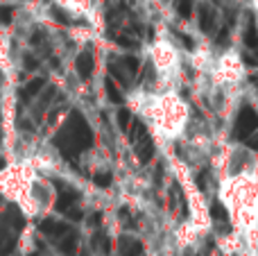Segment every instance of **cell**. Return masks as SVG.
Returning a JSON list of instances; mask_svg holds the SVG:
<instances>
[{"mask_svg":"<svg viewBox=\"0 0 258 256\" xmlns=\"http://www.w3.org/2000/svg\"><path fill=\"white\" fill-rule=\"evenodd\" d=\"M54 143L61 150V154L66 159L77 157L80 152L89 150L93 145V132L86 125V120L82 118V113L73 111L71 118L66 120V125L59 130V134L54 136Z\"/></svg>","mask_w":258,"mask_h":256,"instance_id":"obj_1","label":"cell"},{"mask_svg":"<svg viewBox=\"0 0 258 256\" xmlns=\"http://www.w3.org/2000/svg\"><path fill=\"white\" fill-rule=\"evenodd\" d=\"M254 132H258V113L254 109L245 107L240 111V116H238V125H236V134L238 136H251Z\"/></svg>","mask_w":258,"mask_h":256,"instance_id":"obj_2","label":"cell"},{"mask_svg":"<svg viewBox=\"0 0 258 256\" xmlns=\"http://www.w3.org/2000/svg\"><path fill=\"white\" fill-rule=\"evenodd\" d=\"M39 229L43 231L45 236H50V238H61V236L71 234V225H66V222H59V220H43L39 225Z\"/></svg>","mask_w":258,"mask_h":256,"instance_id":"obj_3","label":"cell"},{"mask_svg":"<svg viewBox=\"0 0 258 256\" xmlns=\"http://www.w3.org/2000/svg\"><path fill=\"white\" fill-rule=\"evenodd\" d=\"M134 148H136V154L143 163H147L152 159V154H154V143H152V139L147 136V132L134 139Z\"/></svg>","mask_w":258,"mask_h":256,"instance_id":"obj_4","label":"cell"},{"mask_svg":"<svg viewBox=\"0 0 258 256\" xmlns=\"http://www.w3.org/2000/svg\"><path fill=\"white\" fill-rule=\"evenodd\" d=\"M93 66H95V61H93V54L91 52H82L80 57H77V61H75L77 75H80L82 80H89L91 73H93Z\"/></svg>","mask_w":258,"mask_h":256,"instance_id":"obj_5","label":"cell"},{"mask_svg":"<svg viewBox=\"0 0 258 256\" xmlns=\"http://www.w3.org/2000/svg\"><path fill=\"white\" fill-rule=\"evenodd\" d=\"M45 86V80L43 77H36V80H30L25 86L21 89V98L23 100H32V98H36L39 95V91Z\"/></svg>","mask_w":258,"mask_h":256,"instance_id":"obj_6","label":"cell"},{"mask_svg":"<svg viewBox=\"0 0 258 256\" xmlns=\"http://www.w3.org/2000/svg\"><path fill=\"white\" fill-rule=\"evenodd\" d=\"M77 190H71V188H61V193H59V198H57V209L59 211H66L68 207H73V204H77Z\"/></svg>","mask_w":258,"mask_h":256,"instance_id":"obj_7","label":"cell"},{"mask_svg":"<svg viewBox=\"0 0 258 256\" xmlns=\"http://www.w3.org/2000/svg\"><path fill=\"white\" fill-rule=\"evenodd\" d=\"M75 249H77V236L73 234V231L66 234V236H61V240H59V252H61L63 256H73Z\"/></svg>","mask_w":258,"mask_h":256,"instance_id":"obj_8","label":"cell"},{"mask_svg":"<svg viewBox=\"0 0 258 256\" xmlns=\"http://www.w3.org/2000/svg\"><path fill=\"white\" fill-rule=\"evenodd\" d=\"M200 27L204 32H213V27H215V14H213V9L206 7V5L200 12Z\"/></svg>","mask_w":258,"mask_h":256,"instance_id":"obj_9","label":"cell"},{"mask_svg":"<svg viewBox=\"0 0 258 256\" xmlns=\"http://www.w3.org/2000/svg\"><path fill=\"white\" fill-rule=\"evenodd\" d=\"M104 89H107V93H109V100H111V102H120V100H122L120 91H118V86L113 84V80H111V77H109V80L104 82Z\"/></svg>","mask_w":258,"mask_h":256,"instance_id":"obj_10","label":"cell"},{"mask_svg":"<svg viewBox=\"0 0 258 256\" xmlns=\"http://www.w3.org/2000/svg\"><path fill=\"white\" fill-rule=\"evenodd\" d=\"M177 12L181 18H190L192 14V0H177Z\"/></svg>","mask_w":258,"mask_h":256,"instance_id":"obj_11","label":"cell"},{"mask_svg":"<svg viewBox=\"0 0 258 256\" xmlns=\"http://www.w3.org/2000/svg\"><path fill=\"white\" fill-rule=\"evenodd\" d=\"M245 43L249 45V48H258V32H256V27L254 25H249L247 27V32H245Z\"/></svg>","mask_w":258,"mask_h":256,"instance_id":"obj_12","label":"cell"},{"mask_svg":"<svg viewBox=\"0 0 258 256\" xmlns=\"http://www.w3.org/2000/svg\"><path fill=\"white\" fill-rule=\"evenodd\" d=\"M111 172H98V175L93 177V181L100 186V188H107V186H111Z\"/></svg>","mask_w":258,"mask_h":256,"instance_id":"obj_13","label":"cell"},{"mask_svg":"<svg viewBox=\"0 0 258 256\" xmlns=\"http://www.w3.org/2000/svg\"><path fill=\"white\" fill-rule=\"evenodd\" d=\"M122 68H125L129 75H136V71H138V59H136V57H125V59H122Z\"/></svg>","mask_w":258,"mask_h":256,"instance_id":"obj_14","label":"cell"},{"mask_svg":"<svg viewBox=\"0 0 258 256\" xmlns=\"http://www.w3.org/2000/svg\"><path fill=\"white\" fill-rule=\"evenodd\" d=\"M63 216H66V218H71V220H82V216H84V213H82V209L80 207H77V204H73V207H68L66 209V211H63Z\"/></svg>","mask_w":258,"mask_h":256,"instance_id":"obj_15","label":"cell"},{"mask_svg":"<svg viewBox=\"0 0 258 256\" xmlns=\"http://www.w3.org/2000/svg\"><path fill=\"white\" fill-rule=\"evenodd\" d=\"M12 18H14V7L0 5V23H12Z\"/></svg>","mask_w":258,"mask_h":256,"instance_id":"obj_16","label":"cell"},{"mask_svg":"<svg viewBox=\"0 0 258 256\" xmlns=\"http://www.w3.org/2000/svg\"><path fill=\"white\" fill-rule=\"evenodd\" d=\"M129 120H132V118H129V111L127 109H120V111H118V125H120V130H127Z\"/></svg>","mask_w":258,"mask_h":256,"instance_id":"obj_17","label":"cell"},{"mask_svg":"<svg viewBox=\"0 0 258 256\" xmlns=\"http://www.w3.org/2000/svg\"><path fill=\"white\" fill-rule=\"evenodd\" d=\"M50 14H52V16L57 18L59 23H71V18H68L66 14H63V12H61V9H59V7H52V9H50Z\"/></svg>","mask_w":258,"mask_h":256,"instance_id":"obj_18","label":"cell"},{"mask_svg":"<svg viewBox=\"0 0 258 256\" xmlns=\"http://www.w3.org/2000/svg\"><path fill=\"white\" fill-rule=\"evenodd\" d=\"M39 68V61L32 57H25V71H36Z\"/></svg>","mask_w":258,"mask_h":256,"instance_id":"obj_19","label":"cell"},{"mask_svg":"<svg viewBox=\"0 0 258 256\" xmlns=\"http://www.w3.org/2000/svg\"><path fill=\"white\" fill-rule=\"evenodd\" d=\"M249 143H251V148H256V150H258V134L251 136V139H249Z\"/></svg>","mask_w":258,"mask_h":256,"instance_id":"obj_20","label":"cell"},{"mask_svg":"<svg viewBox=\"0 0 258 256\" xmlns=\"http://www.w3.org/2000/svg\"><path fill=\"white\" fill-rule=\"evenodd\" d=\"M5 166V161H3V159H0V168H3Z\"/></svg>","mask_w":258,"mask_h":256,"instance_id":"obj_21","label":"cell"},{"mask_svg":"<svg viewBox=\"0 0 258 256\" xmlns=\"http://www.w3.org/2000/svg\"><path fill=\"white\" fill-rule=\"evenodd\" d=\"M0 141H3V134H0Z\"/></svg>","mask_w":258,"mask_h":256,"instance_id":"obj_22","label":"cell"},{"mask_svg":"<svg viewBox=\"0 0 258 256\" xmlns=\"http://www.w3.org/2000/svg\"><path fill=\"white\" fill-rule=\"evenodd\" d=\"M0 82H3V75H0Z\"/></svg>","mask_w":258,"mask_h":256,"instance_id":"obj_23","label":"cell"},{"mask_svg":"<svg viewBox=\"0 0 258 256\" xmlns=\"http://www.w3.org/2000/svg\"><path fill=\"white\" fill-rule=\"evenodd\" d=\"M82 256H89V254H82Z\"/></svg>","mask_w":258,"mask_h":256,"instance_id":"obj_24","label":"cell"}]
</instances>
